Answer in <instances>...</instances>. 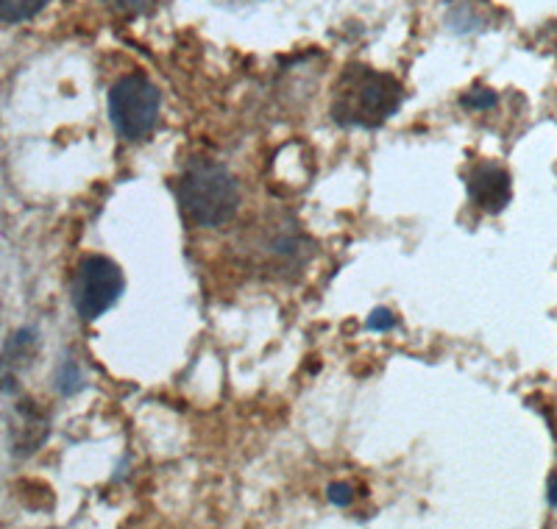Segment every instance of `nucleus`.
I'll return each instance as SVG.
<instances>
[{"label":"nucleus","instance_id":"nucleus-1","mask_svg":"<svg viewBox=\"0 0 557 529\" xmlns=\"http://www.w3.org/2000/svg\"><path fill=\"white\" fill-rule=\"evenodd\" d=\"M405 87L371 67H346L332 98V118L346 128H380L399 112Z\"/></svg>","mask_w":557,"mask_h":529},{"label":"nucleus","instance_id":"nucleus-2","mask_svg":"<svg viewBox=\"0 0 557 529\" xmlns=\"http://www.w3.org/2000/svg\"><path fill=\"white\" fill-rule=\"evenodd\" d=\"M176 196L187 221L201 229H221L235 218L240 207L237 179L218 162L198 159L182 173Z\"/></svg>","mask_w":557,"mask_h":529},{"label":"nucleus","instance_id":"nucleus-3","mask_svg":"<svg viewBox=\"0 0 557 529\" xmlns=\"http://www.w3.org/2000/svg\"><path fill=\"white\" fill-rule=\"evenodd\" d=\"M162 95L143 73H128L109 89V118L114 132L128 143H139L157 128Z\"/></svg>","mask_w":557,"mask_h":529},{"label":"nucleus","instance_id":"nucleus-4","mask_svg":"<svg viewBox=\"0 0 557 529\" xmlns=\"http://www.w3.org/2000/svg\"><path fill=\"white\" fill-rule=\"evenodd\" d=\"M123 291H126V279H123L117 262L101 257V254H92V257L82 259L76 279H73V307L84 321H98L103 312L117 304Z\"/></svg>","mask_w":557,"mask_h":529},{"label":"nucleus","instance_id":"nucleus-5","mask_svg":"<svg viewBox=\"0 0 557 529\" xmlns=\"http://www.w3.org/2000/svg\"><path fill=\"white\" fill-rule=\"evenodd\" d=\"M466 187H469V198L482 209V212H502L513 198V182L510 173L494 162L476 164L474 171L466 176Z\"/></svg>","mask_w":557,"mask_h":529},{"label":"nucleus","instance_id":"nucleus-6","mask_svg":"<svg viewBox=\"0 0 557 529\" xmlns=\"http://www.w3.org/2000/svg\"><path fill=\"white\" fill-rule=\"evenodd\" d=\"M37 332H32V329H20L17 334H12V341L7 343V348L0 354V387L3 391L12 387L20 368H26L32 362V357L37 354Z\"/></svg>","mask_w":557,"mask_h":529},{"label":"nucleus","instance_id":"nucleus-7","mask_svg":"<svg viewBox=\"0 0 557 529\" xmlns=\"http://www.w3.org/2000/svg\"><path fill=\"white\" fill-rule=\"evenodd\" d=\"M48 435V421L32 402L20 404V421L14 427V446L20 454H32Z\"/></svg>","mask_w":557,"mask_h":529},{"label":"nucleus","instance_id":"nucleus-8","mask_svg":"<svg viewBox=\"0 0 557 529\" xmlns=\"http://www.w3.org/2000/svg\"><path fill=\"white\" fill-rule=\"evenodd\" d=\"M48 7V0H0V23H26V20L37 17L42 9Z\"/></svg>","mask_w":557,"mask_h":529},{"label":"nucleus","instance_id":"nucleus-9","mask_svg":"<svg viewBox=\"0 0 557 529\" xmlns=\"http://www.w3.org/2000/svg\"><path fill=\"white\" fill-rule=\"evenodd\" d=\"M57 387L64 393V396H73V393H78L84 387L82 368H78L73 359H67V362L57 371Z\"/></svg>","mask_w":557,"mask_h":529},{"label":"nucleus","instance_id":"nucleus-10","mask_svg":"<svg viewBox=\"0 0 557 529\" xmlns=\"http://www.w3.org/2000/svg\"><path fill=\"white\" fill-rule=\"evenodd\" d=\"M153 0H103V7L112 9L114 14H121V17H139V14H146L151 9Z\"/></svg>","mask_w":557,"mask_h":529},{"label":"nucleus","instance_id":"nucleus-11","mask_svg":"<svg viewBox=\"0 0 557 529\" xmlns=\"http://www.w3.org/2000/svg\"><path fill=\"white\" fill-rule=\"evenodd\" d=\"M462 107L494 109L496 107V93H491V89H471L469 95H462Z\"/></svg>","mask_w":557,"mask_h":529},{"label":"nucleus","instance_id":"nucleus-12","mask_svg":"<svg viewBox=\"0 0 557 529\" xmlns=\"http://www.w3.org/2000/svg\"><path fill=\"white\" fill-rule=\"evenodd\" d=\"M366 327L371 329V332H387V329L396 327V316H393L391 309L380 307V309H374L371 316H368Z\"/></svg>","mask_w":557,"mask_h":529},{"label":"nucleus","instance_id":"nucleus-13","mask_svg":"<svg viewBox=\"0 0 557 529\" xmlns=\"http://www.w3.org/2000/svg\"><path fill=\"white\" fill-rule=\"evenodd\" d=\"M326 496H330V502L337 504V507H346V504H351V499H355V491H351L348 482H332V485L326 488Z\"/></svg>","mask_w":557,"mask_h":529},{"label":"nucleus","instance_id":"nucleus-14","mask_svg":"<svg viewBox=\"0 0 557 529\" xmlns=\"http://www.w3.org/2000/svg\"><path fill=\"white\" fill-rule=\"evenodd\" d=\"M546 499H549V504L557 510V473H552V479H549V493H546Z\"/></svg>","mask_w":557,"mask_h":529}]
</instances>
